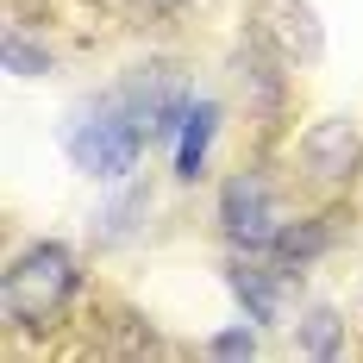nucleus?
Returning <instances> with one entry per match:
<instances>
[{
  "label": "nucleus",
  "mask_w": 363,
  "mask_h": 363,
  "mask_svg": "<svg viewBox=\"0 0 363 363\" xmlns=\"http://www.w3.org/2000/svg\"><path fill=\"white\" fill-rule=\"evenodd\" d=\"M332 345H338V313H326V307H320V313L307 320V351L332 357Z\"/></svg>",
  "instance_id": "obj_9"
},
{
  "label": "nucleus",
  "mask_w": 363,
  "mask_h": 363,
  "mask_svg": "<svg viewBox=\"0 0 363 363\" xmlns=\"http://www.w3.org/2000/svg\"><path fill=\"white\" fill-rule=\"evenodd\" d=\"M213 125H219V107H213V101H194V107L182 113V150H176V169H182L188 182L201 176V163H207Z\"/></svg>",
  "instance_id": "obj_5"
},
{
  "label": "nucleus",
  "mask_w": 363,
  "mask_h": 363,
  "mask_svg": "<svg viewBox=\"0 0 363 363\" xmlns=\"http://www.w3.org/2000/svg\"><path fill=\"white\" fill-rule=\"evenodd\" d=\"M6 69H13V75H44V69H50V57L13 32V38H6Z\"/></svg>",
  "instance_id": "obj_8"
},
{
  "label": "nucleus",
  "mask_w": 363,
  "mask_h": 363,
  "mask_svg": "<svg viewBox=\"0 0 363 363\" xmlns=\"http://www.w3.org/2000/svg\"><path fill=\"white\" fill-rule=\"evenodd\" d=\"M138 150H145V119L138 113H88L69 132L75 169H88V176H101V182L132 176L138 169Z\"/></svg>",
  "instance_id": "obj_2"
},
{
  "label": "nucleus",
  "mask_w": 363,
  "mask_h": 363,
  "mask_svg": "<svg viewBox=\"0 0 363 363\" xmlns=\"http://www.w3.org/2000/svg\"><path fill=\"white\" fill-rule=\"evenodd\" d=\"M301 157H307V169L320 182L351 176V163H357V125H351V119H320V125L307 132Z\"/></svg>",
  "instance_id": "obj_4"
},
{
  "label": "nucleus",
  "mask_w": 363,
  "mask_h": 363,
  "mask_svg": "<svg viewBox=\"0 0 363 363\" xmlns=\"http://www.w3.org/2000/svg\"><path fill=\"white\" fill-rule=\"evenodd\" d=\"M276 251L289 257V263H301V257H320L326 251V225H289V232H276Z\"/></svg>",
  "instance_id": "obj_7"
},
{
  "label": "nucleus",
  "mask_w": 363,
  "mask_h": 363,
  "mask_svg": "<svg viewBox=\"0 0 363 363\" xmlns=\"http://www.w3.org/2000/svg\"><path fill=\"white\" fill-rule=\"evenodd\" d=\"M75 301V257L63 245H32L26 257H13V269H6V282H0V307H6V320L13 326H50L63 307Z\"/></svg>",
  "instance_id": "obj_1"
},
{
  "label": "nucleus",
  "mask_w": 363,
  "mask_h": 363,
  "mask_svg": "<svg viewBox=\"0 0 363 363\" xmlns=\"http://www.w3.org/2000/svg\"><path fill=\"white\" fill-rule=\"evenodd\" d=\"M251 351H257L251 332H219L213 338V357H251Z\"/></svg>",
  "instance_id": "obj_10"
},
{
  "label": "nucleus",
  "mask_w": 363,
  "mask_h": 363,
  "mask_svg": "<svg viewBox=\"0 0 363 363\" xmlns=\"http://www.w3.org/2000/svg\"><path fill=\"white\" fill-rule=\"evenodd\" d=\"M219 219H225V232L238 238V245H276V207H269V188L257 176H232L225 182V194H219Z\"/></svg>",
  "instance_id": "obj_3"
},
{
  "label": "nucleus",
  "mask_w": 363,
  "mask_h": 363,
  "mask_svg": "<svg viewBox=\"0 0 363 363\" xmlns=\"http://www.w3.org/2000/svg\"><path fill=\"white\" fill-rule=\"evenodd\" d=\"M232 294L251 307V320H276V307H282V301H276V282H269L263 269H238V276H232Z\"/></svg>",
  "instance_id": "obj_6"
}]
</instances>
